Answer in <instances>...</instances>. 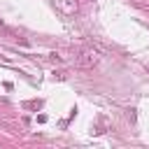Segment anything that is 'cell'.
I'll list each match as a JSON object with an SVG mask.
<instances>
[{"mask_svg": "<svg viewBox=\"0 0 149 149\" xmlns=\"http://www.w3.org/2000/svg\"><path fill=\"white\" fill-rule=\"evenodd\" d=\"M77 63L81 65V68H95L98 63H100V51L98 49H93V47H86V49H81L79 51V56H77Z\"/></svg>", "mask_w": 149, "mask_h": 149, "instance_id": "obj_1", "label": "cell"}, {"mask_svg": "<svg viewBox=\"0 0 149 149\" xmlns=\"http://www.w3.org/2000/svg\"><path fill=\"white\" fill-rule=\"evenodd\" d=\"M54 5H56L58 12H63V14H68V16L79 9V2H77V0H54Z\"/></svg>", "mask_w": 149, "mask_h": 149, "instance_id": "obj_2", "label": "cell"}]
</instances>
